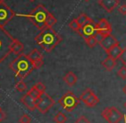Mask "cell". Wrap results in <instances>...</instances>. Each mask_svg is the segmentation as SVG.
<instances>
[{
	"label": "cell",
	"mask_w": 126,
	"mask_h": 123,
	"mask_svg": "<svg viewBox=\"0 0 126 123\" xmlns=\"http://www.w3.org/2000/svg\"><path fill=\"white\" fill-rule=\"evenodd\" d=\"M62 41V38L52 27L45 26L35 36V41L37 45L49 53Z\"/></svg>",
	"instance_id": "6da1fadb"
},
{
	"label": "cell",
	"mask_w": 126,
	"mask_h": 123,
	"mask_svg": "<svg viewBox=\"0 0 126 123\" xmlns=\"http://www.w3.org/2000/svg\"><path fill=\"white\" fill-rule=\"evenodd\" d=\"M10 68L19 80H23L34 70L33 62L28 55L21 54L10 64Z\"/></svg>",
	"instance_id": "7a4b0ae2"
},
{
	"label": "cell",
	"mask_w": 126,
	"mask_h": 123,
	"mask_svg": "<svg viewBox=\"0 0 126 123\" xmlns=\"http://www.w3.org/2000/svg\"><path fill=\"white\" fill-rule=\"evenodd\" d=\"M48 11L42 4H39L34 11H32L27 17L38 29H42L46 26V19L48 16Z\"/></svg>",
	"instance_id": "3957f363"
},
{
	"label": "cell",
	"mask_w": 126,
	"mask_h": 123,
	"mask_svg": "<svg viewBox=\"0 0 126 123\" xmlns=\"http://www.w3.org/2000/svg\"><path fill=\"white\" fill-rule=\"evenodd\" d=\"M13 40L14 38L10 35L9 32L6 31L4 28L0 27V63L11 54L10 47Z\"/></svg>",
	"instance_id": "277c9868"
},
{
	"label": "cell",
	"mask_w": 126,
	"mask_h": 123,
	"mask_svg": "<svg viewBox=\"0 0 126 123\" xmlns=\"http://www.w3.org/2000/svg\"><path fill=\"white\" fill-rule=\"evenodd\" d=\"M80 102L79 97H77L71 91H67V93H65L58 101L61 108H63L67 112H72Z\"/></svg>",
	"instance_id": "5b68a950"
},
{
	"label": "cell",
	"mask_w": 126,
	"mask_h": 123,
	"mask_svg": "<svg viewBox=\"0 0 126 123\" xmlns=\"http://www.w3.org/2000/svg\"><path fill=\"white\" fill-rule=\"evenodd\" d=\"M101 115L108 123H118L124 117V114L116 107L105 108L102 111Z\"/></svg>",
	"instance_id": "8992f818"
},
{
	"label": "cell",
	"mask_w": 126,
	"mask_h": 123,
	"mask_svg": "<svg viewBox=\"0 0 126 123\" xmlns=\"http://www.w3.org/2000/svg\"><path fill=\"white\" fill-rule=\"evenodd\" d=\"M55 103V101L47 93H43L36 101V109L41 114H46Z\"/></svg>",
	"instance_id": "52a82bcc"
},
{
	"label": "cell",
	"mask_w": 126,
	"mask_h": 123,
	"mask_svg": "<svg viewBox=\"0 0 126 123\" xmlns=\"http://www.w3.org/2000/svg\"><path fill=\"white\" fill-rule=\"evenodd\" d=\"M97 23H94L92 18H89L87 23L82 27H80V29L79 30V35L83 37L84 40L89 38L91 36H97Z\"/></svg>",
	"instance_id": "ba28073f"
},
{
	"label": "cell",
	"mask_w": 126,
	"mask_h": 123,
	"mask_svg": "<svg viewBox=\"0 0 126 123\" xmlns=\"http://www.w3.org/2000/svg\"><path fill=\"white\" fill-rule=\"evenodd\" d=\"M15 16V12L4 3L0 4V27L4 28Z\"/></svg>",
	"instance_id": "9c48e42d"
},
{
	"label": "cell",
	"mask_w": 126,
	"mask_h": 123,
	"mask_svg": "<svg viewBox=\"0 0 126 123\" xmlns=\"http://www.w3.org/2000/svg\"><path fill=\"white\" fill-rule=\"evenodd\" d=\"M96 26H97V36L99 35L100 38L111 34L112 31L111 25L110 24V23L105 18L100 19L99 22L97 23Z\"/></svg>",
	"instance_id": "30bf717a"
},
{
	"label": "cell",
	"mask_w": 126,
	"mask_h": 123,
	"mask_svg": "<svg viewBox=\"0 0 126 123\" xmlns=\"http://www.w3.org/2000/svg\"><path fill=\"white\" fill-rule=\"evenodd\" d=\"M98 43H99V45L101 46V47L105 52L108 51L110 48H111L113 46L119 44L117 40L116 39V37L114 35H112L111 34L100 38V40L98 41Z\"/></svg>",
	"instance_id": "8fae6325"
},
{
	"label": "cell",
	"mask_w": 126,
	"mask_h": 123,
	"mask_svg": "<svg viewBox=\"0 0 126 123\" xmlns=\"http://www.w3.org/2000/svg\"><path fill=\"white\" fill-rule=\"evenodd\" d=\"M21 102L30 111H34L36 109V100L34 99L29 93L24 95L21 98Z\"/></svg>",
	"instance_id": "7c38bea8"
},
{
	"label": "cell",
	"mask_w": 126,
	"mask_h": 123,
	"mask_svg": "<svg viewBox=\"0 0 126 123\" xmlns=\"http://www.w3.org/2000/svg\"><path fill=\"white\" fill-rule=\"evenodd\" d=\"M98 3L107 12H111L119 4V0H98Z\"/></svg>",
	"instance_id": "4fadbf2b"
},
{
	"label": "cell",
	"mask_w": 126,
	"mask_h": 123,
	"mask_svg": "<svg viewBox=\"0 0 126 123\" xmlns=\"http://www.w3.org/2000/svg\"><path fill=\"white\" fill-rule=\"evenodd\" d=\"M10 48H11V53H13L14 54H16V55H19V54H23V51L24 49V46H23V44L20 41L14 39L13 41L11 42Z\"/></svg>",
	"instance_id": "5bb4252c"
},
{
	"label": "cell",
	"mask_w": 126,
	"mask_h": 123,
	"mask_svg": "<svg viewBox=\"0 0 126 123\" xmlns=\"http://www.w3.org/2000/svg\"><path fill=\"white\" fill-rule=\"evenodd\" d=\"M123 51V48L119 46V44L113 46L111 48H110L108 51H106V54H108V57H110L114 59H118L119 56H120L121 53Z\"/></svg>",
	"instance_id": "9a60e30c"
},
{
	"label": "cell",
	"mask_w": 126,
	"mask_h": 123,
	"mask_svg": "<svg viewBox=\"0 0 126 123\" xmlns=\"http://www.w3.org/2000/svg\"><path fill=\"white\" fill-rule=\"evenodd\" d=\"M63 80L66 83V84L72 87L77 83L78 78L73 71H69V72H67L65 76L63 77Z\"/></svg>",
	"instance_id": "2e32d148"
},
{
	"label": "cell",
	"mask_w": 126,
	"mask_h": 123,
	"mask_svg": "<svg viewBox=\"0 0 126 123\" xmlns=\"http://www.w3.org/2000/svg\"><path fill=\"white\" fill-rule=\"evenodd\" d=\"M101 65L106 71H112L117 66V60L110 57H107L101 62Z\"/></svg>",
	"instance_id": "e0dca14e"
},
{
	"label": "cell",
	"mask_w": 126,
	"mask_h": 123,
	"mask_svg": "<svg viewBox=\"0 0 126 123\" xmlns=\"http://www.w3.org/2000/svg\"><path fill=\"white\" fill-rule=\"evenodd\" d=\"M98 102H99V99H98V97L94 93H93V95H92L91 96H90L89 98H88L87 100L84 102V103L86 104V107L93 108V107H95Z\"/></svg>",
	"instance_id": "ac0fdd59"
},
{
	"label": "cell",
	"mask_w": 126,
	"mask_h": 123,
	"mask_svg": "<svg viewBox=\"0 0 126 123\" xmlns=\"http://www.w3.org/2000/svg\"><path fill=\"white\" fill-rule=\"evenodd\" d=\"M28 56H29V58L31 59L32 62H33V61L37 60V59H42V58H43L42 53L39 52V50H38V49H36V48L33 49V50H32L31 52L28 54Z\"/></svg>",
	"instance_id": "d6986e66"
},
{
	"label": "cell",
	"mask_w": 126,
	"mask_h": 123,
	"mask_svg": "<svg viewBox=\"0 0 126 123\" xmlns=\"http://www.w3.org/2000/svg\"><path fill=\"white\" fill-rule=\"evenodd\" d=\"M54 121L55 123H65L67 121V116L64 113L62 112H58L57 114L54 115Z\"/></svg>",
	"instance_id": "ffe728a7"
},
{
	"label": "cell",
	"mask_w": 126,
	"mask_h": 123,
	"mask_svg": "<svg viewBox=\"0 0 126 123\" xmlns=\"http://www.w3.org/2000/svg\"><path fill=\"white\" fill-rule=\"evenodd\" d=\"M28 93L30 94V96H31L32 97H33L34 99H35V100H38L39 98H40V96L42 95V93L41 91H39L38 90H37L36 88H35V86H33L31 89H30V90L28 91Z\"/></svg>",
	"instance_id": "44dd1931"
},
{
	"label": "cell",
	"mask_w": 126,
	"mask_h": 123,
	"mask_svg": "<svg viewBox=\"0 0 126 123\" xmlns=\"http://www.w3.org/2000/svg\"><path fill=\"white\" fill-rule=\"evenodd\" d=\"M93 93H94V92L93 91V90H91V89H86V90L80 95V96H79V100H80L81 102H85L92 95H93Z\"/></svg>",
	"instance_id": "7402d4cb"
},
{
	"label": "cell",
	"mask_w": 126,
	"mask_h": 123,
	"mask_svg": "<svg viewBox=\"0 0 126 123\" xmlns=\"http://www.w3.org/2000/svg\"><path fill=\"white\" fill-rule=\"evenodd\" d=\"M85 41H86V45H87L88 47H94L95 46L98 44V38H97V36H91V37H89V38L86 39Z\"/></svg>",
	"instance_id": "603a6c76"
},
{
	"label": "cell",
	"mask_w": 126,
	"mask_h": 123,
	"mask_svg": "<svg viewBox=\"0 0 126 123\" xmlns=\"http://www.w3.org/2000/svg\"><path fill=\"white\" fill-rule=\"evenodd\" d=\"M56 23H57V19L51 13H48V16H47V19H46V26L53 27Z\"/></svg>",
	"instance_id": "cb8c5ba5"
},
{
	"label": "cell",
	"mask_w": 126,
	"mask_h": 123,
	"mask_svg": "<svg viewBox=\"0 0 126 123\" xmlns=\"http://www.w3.org/2000/svg\"><path fill=\"white\" fill-rule=\"evenodd\" d=\"M15 88H16V90H17L18 92H24V91H26V90H27L26 84H25V83L23 80H19V81L16 83Z\"/></svg>",
	"instance_id": "d4e9b609"
},
{
	"label": "cell",
	"mask_w": 126,
	"mask_h": 123,
	"mask_svg": "<svg viewBox=\"0 0 126 123\" xmlns=\"http://www.w3.org/2000/svg\"><path fill=\"white\" fill-rule=\"evenodd\" d=\"M88 20H89V17H88L85 13L80 14L79 16V17L77 18V21H78V23H79V24L80 25V27H82L83 25L86 24V23H87Z\"/></svg>",
	"instance_id": "484cf974"
},
{
	"label": "cell",
	"mask_w": 126,
	"mask_h": 123,
	"mask_svg": "<svg viewBox=\"0 0 126 123\" xmlns=\"http://www.w3.org/2000/svg\"><path fill=\"white\" fill-rule=\"evenodd\" d=\"M69 27L71 28V29L76 32H79V30L80 29V25L79 24L77 19H74L73 21H71L70 23H69Z\"/></svg>",
	"instance_id": "4316f807"
},
{
	"label": "cell",
	"mask_w": 126,
	"mask_h": 123,
	"mask_svg": "<svg viewBox=\"0 0 126 123\" xmlns=\"http://www.w3.org/2000/svg\"><path fill=\"white\" fill-rule=\"evenodd\" d=\"M117 76L122 79H126V66H124L117 71Z\"/></svg>",
	"instance_id": "83f0119b"
},
{
	"label": "cell",
	"mask_w": 126,
	"mask_h": 123,
	"mask_svg": "<svg viewBox=\"0 0 126 123\" xmlns=\"http://www.w3.org/2000/svg\"><path fill=\"white\" fill-rule=\"evenodd\" d=\"M30 122H31V118L27 114H23L19 119V123H30Z\"/></svg>",
	"instance_id": "f1b7e54d"
},
{
	"label": "cell",
	"mask_w": 126,
	"mask_h": 123,
	"mask_svg": "<svg viewBox=\"0 0 126 123\" xmlns=\"http://www.w3.org/2000/svg\"><path fill=\"white\" fill-rule=\"evenodd\" d=\"M44 62H43V59H37L35 61H33V66H34V69L35 70H38L43 66Z\"/></svg>",
	"instance_id": "f546056e"
},
{
	"label": "cell",
	"mask_w": 126,
	"mask_h": 123,
	"mask_svg": "<svg viewBox=\"0 0 126 123\" xmlns=\"http://www.w3.org/2000/svg\"><path fill=\"white\" fill-rule=\"evenodd\" d=\"M119 60L122 62V64L124 65V66H126V48H124L122 51V53H121L120 56H119Z\"/></svg>",
	"instance_id": "4dcf8cb0"
},
{
	"label": "cell",
	"mask_w": 126,
	"mask_h": 123,
	"mask_svg": "<svg viewBox=\"0 0 126 123\" xmlns=\"http://www.w3.org/2000/svg\"><path fill=\"white\" fill-rule=\"evenodd\" d=\"M34 86L35 87V88L37 89V90H39V91H41L42 94L43 93H45L46 92V86L43 84V83H42V82H38L37 83H35Z\"/></svg>",
	"instance_id": "1f68e13d"
},
{
	"label": "cell",
	"mask_w": 126,
	"mask_h": 123,
	"mask_svg": "<svg viewBox=\"0 0 126 123\" xmlns=\"http://www.w3.org/2000/svg\"><path fill=\"white\" fill-rule=\"evenodd\" d=\"M74 123H91L90 121L85 115H81L75 121Z\"/></svg>",
	"instance_id": "d6a6232c"
},
{
	"label": "cell",
	"mask_w": 126,
	"mask_h": 123,
	"mask_svg": "<svg viewBox=\"0 0 126 123\" xmlns=\"http://www.w3.org/2000/svg\"><path fill=\"white\" fill-rule=\"evenodd\" d=\"M118 11L122 15H126V4H122L118 7Z\"/></svg>",
	"instance_id": "836d02e7"
},
{
	"label": "cell",
	"mask_w": 126,
	"mask_h": 123,
	"mask_svg": "<svg viewBox=\"0 0 126 123\" xmlns=\"http://www.w3.org/2000/svg\"><path fill=\"white\" fill-rule=\"evenodd\" d=\"M5 118H6V114L3 110H1L0 111V123L2 122Z\"/></svg>",
	"instance_id": "e575fe53"
},
{
	"label": "cell",
	"mask_w": 126,
	"mask_h": 123,
	"mask_svg": "<svg viewBox=\"0 0 126 123\" xmlns=\"http://www.w3.org/2000/svg\"><path fill=\"white\" fill-rule=\"evenodd\" d=\"M123 91H124V94H125V95H126V85H125V86L124 87V88H123Z\"/></svg>",
	"instance_id": "d590c367"
},
{
	"label": "cell",
	"mask_w": 126,
	"mask_h": 123,
	"mask_svg": "<svg viewBox=\"0 0 126 123\" xmlns=\"http://www.w3.org/2000/svg\"><path fill=\"white\" fill-rule=\"evenodd\" d=\"M124 109H126V102H124Z\"/></svg>",
	"instance_id": "8d00e7d4"
},
{
	"label": "cell",
	"mask_w": 126,
	"mask_h": 123,
	"mask_svg": "<svg viewBox=\"0 0 126 123\" xmlns=\"http://www.w3.org/2000/svg\"><path fill=\"white\" fill-rule=\"evenodd\" d=\"M2 3H4V0H0V4H2Z\"/></svg>",
	"instance_id": "74e56055"
},
{
	"label": "cell",
	"mask_w": 126,
	"mask_h": 123,
	"mask_svg": "<svg viewBox=\"0 0 126 123\" xmlns=\"http://www.w3.org/2000/svg\"><path fill=\"white\" fill-rule=\"evenodd\" d=\"M30 1H31V2H33V1H35V0H30Z\"/></svg>",
	"instance_id": "f35d334b"
},
{
	"label": "cell",
	"mask_w": 126,
	"mask_h": 123,
	"mask_svg": "<svg viewBox=\"0 0 126 123\" xmlns=\"http://www.w3.org/2000/svg\"><path fill=\"white\" fill-rule=\"evenodd\" d=\"M1 110H2V109H1V107H0V111H1Z\"/></svg>",
	"instance_id": "ab89813d"
},
{
	"label": "cell",
	"mask_w": 126,
	"mask_h": 123,
	"mask_svg": "<svg viewBox=\"0 0 126 123\" xmlns=\"http://www.w3.org/2000/svg\"><path fill=\"white\" fill-rule=\"evenodd\" d=\"M85 1H86V2H87V1H89V0H85Z\"/></svg>",
	"instance_id": "60d3db41"
}]
</instances>
